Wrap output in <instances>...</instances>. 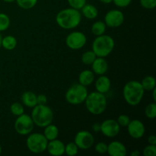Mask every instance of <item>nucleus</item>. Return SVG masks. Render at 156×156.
<instances>
[{
	"label": "nucleus",
	"mask_w": 156,
	"mask_h": 156,
	"mask_svg": "<svg viewBox=\"0 0 156 156\" xmlns=\"http://www.w3.org/2000/svg\"><path fill=\"white\" fill-rule=\"evenodd\" d=\"M30 117L34 125L38 127L44 128L52 123L54 115L53 110L47 105H37L33 108Z\"/></svg>",
	"instance_id": "obj_4"
},
{
	"label": "nucleus",
	"mask_w": 156,
	"mask_h": 156,
	"mask_svg": "<svg viewBox=\"0 0 156 156\" xmlns=\"http://www.w3.org/2000/svg\"><path fill=\"white\" fill-rule=\"evenodd\" d=\"M155 94H156V88H155L153 90H152V97H153L154 101H156V95H155Z\"/></svg>",
	"instance_id": "obj_42"
},
{
	"label": "nucleus",
	"mask_w": 156,
	"mask_h": 156,
	"mask_svg": "<svg viewBox=\"0 0 156 156\" xmlns=\"http://www.w3.org/2000/svg\"><path fill=\"white\" fill-rule=\"evenodd\" d=\"M82 21V13L79 10L68 8L59 11L56 16L58 25L65 30H71L79 25Z\"/></svg>",
	"instance_id": "obj_1"
},
{
	"label": "nucleus",
	"mask_w": 156,
	"mask_h": 156,
	"mask_svg": "<svg viewBox=\"0 0 156 156\" xmlns=\"http://www.w3.org/2000/svg\"><path fill=\"white\" fill-rule=\"evenodd\" d=\"M145 90L141 82L138 81H129L124 85L123 96L125 101L130 106H136L142 101L144 96Z\"/></svg>",
	"instance_id": "obj_2"
},
{
	"label": "nucleus",
	"mask_w": 156,
	"mask_h": 156,
	"mask_svg": "<svg viewBox=\"0 0 156 156\" xmlns=\"http://www.w3.org/2000/svg\"><path fill=\"white\" fill-rule=\"evenodd\" d=\"M95 151L99 154H105L108 151V145L104 142H100L95 146Z\"/></svg>",
	"instance_id": "obj_35"
},
{
	"label": "nucleus",
	"mask_w": 156,
	"mask_h": 156,
	"mask_svg": "<svg viewBox=\"0 0 156 156\" xmlns=\"http://www.w3.org/2000/svg\"><path fill=\"white\" fill-rule=\"evenodd\" d=\"M113 2L119 8H126L130 5L132 0H113Z\"/></svg>",
	"instance_id": "obj_36"
},
{
	"label": "nucleus",
	"mask_w": 156,
	"mask_h": 156,
	"mask_svg": "<svg viewBox=\"0 0 156 156\" xmlns=\"http://www.w3.org/2000/svg\"><path fill=\"white\" fill-rule=\"evenodd\" d=\"M87 42V37L84 33L81 31L71 32L66 39L67 47L71 50H77L82 49Z\"/></svg>",
	"instance_id": "obj_9"
},
{
	"label": "nucleus",
	"mask_w": 156,
	"mask_h": 156,
	"mask_svg": "<svg viewBox=\"0 0 156 156\" xmlns=\"http://www.w3.org/2000/svg\"><path fill=\"white\" fill-rule=\"evenodd\" d=\"M141 85L145 91H152L156 86L155 77L152 76H147L142 80Z\"/></svg>",
	"instance_id": "obj_24"
},
{
	"label": "nucleus",
	"mask_w": 156,
	"mask_h": 156,
	"mask_svg": "<svg viewBox=\"0 0 156 156\" xmlns=\"http://www.w3.org/2000/svg\"><path fill=\"white\" fill-rule=\"evenodd\" d=\"M131 156H140V152H139L138 150H134L132 152L130 153Z\"/></svg>",
	"instance_id": "obj_40"
},
{
	"label": "nucleus",
	"mask_w": 156,
	"mask_h": 156,
	"mask_svg": "<svg viewBox=\"0 0 156 156\" xmlns=\"http://www.w3.org/2000/svg\"><path fill=\"white\" fill-rule=\"evenodd\" d=\"M2 1H4L5 2H8V3H12V2H15V0H2Z\"/></svg>",
	"instance_id": "obj_43"
},
{
	"label": "nucleus",
	"mask_w": 156,
	"mask_h": 156,
	"mask_svg": "<svg viewBox=\"0 0 156 156\" xmlns=\"http://www.w3.org/2000/svg\"><path fill=\"white\" fill-rule=\"evenodd\" d=\"M47 150L50 155L61 156L65 153V144L57 139L48 141Z\"/></svg>",
	"instance_id": "obj_14"
},
{
	"label": "nucleus",
	"mask_w": 156,
	"mask_h": 156,
	"mask_svg": "<svg viewBox=\"0 0 156 156\" xmlns=\"http://www.w3.org/2000/svg\"><path fill=\"white\" fill-rule=\"evenodd\" d=\"M1 153H2V147L1 146H0V155H1Z\"/></svg>",
	"instance_id": "obj_45"
},
{
	"label": "nucleus",
	"mask_w": 156,
	"mask_h": 156,
	"mask_svg": "<svg viewBox=\"0 0 156 156\" xmlns=\"http://www.w3.org/2000/svg\"><path fill=\"white\" fill-rule=\"evenodd\" d=\"M111 82L109 78L105 75H101L95 82L96 91L102 94H106L111 89Z\"/></svg>",
	"instance_id": "obj_17"
},
{
	"label": "nucleus",
	"mask_w": 156,
	"mask_h": 156,
	"mask_svg": "<svg viewBox=\"0 0 156 156\" xmlns=\"http://www.w3.org/2000/svg\"><path fill=\"white\" fill-rule=\"evenodd\" d=\"M97 56L95 55V53L93 52V50H88V51H85V53L82 54V62H83L85 65L86 66H90L92 64V62H94V59H96Z\"/></svg>",
	"instance_id": "obj_25"
},
{
	"label": "nucleus",
	"mask_w": 156,
	"mask_h": 156,
	"mask_svg": "<svg viewBox=\"0 0 156 156\" xmlns=\"http://www.w3.org/2000/svg\"><path fill=\"white\" fill-rule=\"evenodd\" d=\"M10 24V18L6 14L0 13V32L7 30Z\"/></svg>",
	"instance_id": "obj_28"
},
{
	"label": "nucleus",
	"mask_w": 156,
	"mask_h": 156,
	"mask_svg": "<svg viewBox=\"0 0 156 156\" xmlns=\"http://www.w3.org/2000/svg\"><path fill=\"white\" fill-rule=\"evenodd\" d=\"M143 154L144 156H155L156 155V146L155 145H149L143 149Z\"/></svg>",
	"instance_id": "obj_33"
},
{
	"label": "nucleus",
	"mask_w": 156,
	"mask_h": 156,
	"mask_svg": "<svg viewBox=\"0 0 156 156\" xmlns=\"http://www.w3.org/2000/svg\"><path fill=\"white\" fill-rule=\"evenodd\" d=\"M44 135L48 141L56 140L59 136V129L56 125L50 123L44 127Z\"/></svg>",
	"instance_id": "obj_21"
},
{
	"label": "nucleus",
	"mask_w": 156,
	"mask_h": 156,
	"mask_svg": "<svg viewBox=\"0 0 156 156\" xmlns=\"http://www.w3.org/2000/svg\"><path fill=\"white\" fill-rule=\"evenodd\" d=\"M107 152L111 156H125L127 153V149L121 142L113 141L108 145Z\"/></svg>",
	"instance_id": "obj_15"
},
{
	"label": "nucleus",
	"mask_w": 156,
	"mask_h": 156,
	"mask_svg": "<svg viewBox=\"0 0 156 156\" xmlns=\"http://www.w3.org/2000/svg\"><path fill=\"white\" fill-rule=\"evenodd\" d=\"M17 133L21 136L29 135L34 128V123L31 117L26 114H23L18 116L14 125Z\"/></svg>",
	"instance_id": "obj_8"
},
{
	"label": "nucleus",
	"mask_w": 156,
	"mask_h": 156,
	"mask_svg": "<svg viewBox=\"0 0 156 156\" xmlns=\"http://www.w3.org/2000/svg\"><path fill=\"white\" fill-rule=\"evenodd\" d=\"M0 86H1V80H0Z\"/></svg>",
	"instance_id": "obj_46"
},
{
	"label": "nucleus",
	"mask_w": 156,
	"mask_h": 156,
	"mask_svg": "<svg viewBox=\"0 0 156 156\" xmlns=\"http://www.w3.org/2000/svg\"><path fill=\"white\" fill-rule=\"evenodd\" d=\"M148 143L149 145H155L156 146V136L155 135H151L148 137Z\"/></svg>",
	"instance_id": "obj_38"
},
{
	"label": "nucleus",
	"mask_w": 156,
	"mask_h": 156,
	"mask_svg": "<svg viewBox=\"0 0 156 156\" xmlns=\"http://www.w3.org/2000/svg\"><path fill=\"white\" fill-rule=\"evenodd\" d=\"M74 143L79 149L86 150L94 145V138L91 133L87 130H81L76 133Z\"/></svg>",
	"instance_id": "obj_10"
},
{
	"label": "nucleus",
	"mask_w": 156,
	"mask_h": 156,
	"mask_svg": "<svg viewBox=\"0 0 156 156\" xmlns=\"http://www.w3.org/2000/svg\"><path fill=\"white\" fill-rule=\"evenodd\" d=\"M92 130L94 133H99L101 132V123H95L93 124L92 126Z\"/></svg>",
	"instance_id": "obj_39"
},
{
	"label": "nucleus",
	"mask_w": 156,
	"mask_h": 156,
	"mask_svg": "<svg viewBox=\"0 0 156 156\" xmlns=\"http://www.w3.org/2000/svg\"><path fill=\"white\" fill-rule=\"evenodd\" d=\"M115 42L112 37L102 34L98 36L92 43V50L97 57H104L109 56L114 50Z\"/></svg>",
	"instance_id": "obj_5"
},
{
	"label": "nucleus",
	"mask_w": 156,
	"mask_h": 156,
	"mask_svg": "<svg viewBox=\"0 0 156 156\" xmlns=\"http://www.w3.org/2000/svg\"><path fill=\"white\" fill-rule=\"evenodd\" d=\"M20 8L24 10H28L34 7L38 0H15Z\"/></svg>",
	"instance_id": "obj_26"
},
{
	"label": "nucleus",
	"mask_w": 156,
	"mask_h": 156,
	"mask_svg": "<svg viewBox=\"0 0 156 156\" xmlns=\"http://www.w3.org/2000/svg\"><path fill=\"white\" fill-rule=\"evenodd\" d=\"M140 5L146 9H153L156 6V0H140Z\"/></svg>",
	"instance_id": "obj_34"
},
{
	"label": "nucleus",
	"mask_w": 156,
	"mask_h": 156,
	"mask_svg": "<svg viewBox=\"0 0 156 156\" xmlns=\"http://www.w3.org/2000/svg\"><path fill=\"white\" fill-rule=\"evenodd\" d=\"M107 25L105 24V21H98L94 22L91 26V33L94 35V36H101L102 34H105V31H106Z\"/></svg>",
	"instance_id": "obj_23"
},
{
	"label": "nucleus",
	"mask_w": 156,
	"mask_h": 156,
	"mask_svg": "<svg viewBox=\"0 0 156 156\" xmlns=\"http://www.w3.org/2000/svg\"><path fill=\"white\" fill-rule=\"evenodd\" d=\"M21 100L22 104L26 107L32 108L36 106L37 105V94L32 91H25L22 94L21 98Z\"/></svg>",
	"instance_id": "obj_19"
},
{
	"label": "nucleus",
	"mask_w": 156,
	"mask_h": 156,
	"mask_svg": "<svg viewBox=\"0 0 156 156\" xmlns=\"http://www.w3.org/2000/svg\"><path fill=\"white\" fill-rule=\"evenodd\" d=\"M145 114L149 119H155L156 117V105L151 103L146 106L145 109Z\"/></svg>",
	"instance_id": "obj_30"
},
{
	"label": "nucleus",
	"mask_w": 156,
	"mask_h": 156,
	"mask_svg": "<svg viewBox=\"0 0 156 156\" xmlns=\"http://www.w3.org/2000/svg\"><path fill=\"white\" fill-rule=\"evenodd\" d=\"M120 131V126L115 120L107 119L101 123V132L108 138H114L117 136Z\"/></svg>",
	"instance_id": "obj_12"
},
{
	"label": "nucleus",
	"mask_w": 156,
	"mask_h": 156,
	"mask_svg": "<svg viewBox=\"0 0 156 156\" xmlns=\"http://www.w3.org/2000/svg\"><path fill=\"white\" fill-rule=\"evenodd\" d=\"M125 17L123 12L117 9H112L107 12L105 16V23L107 27H118L124 22Z\"/></svg>",
	"instance_id": "obj_11"
},
{
	"label": "nucleus",
	"mask_w": 156,
	"mask_h": 156,
	"mask_svg": "<svg viewBox=\"0 0 156 156\" xmlns=\"http://www.w3.org/2000/svg\"><path fill=\"white\" fill-rule=\"evenodd\" d=\"M17 40L16 38L12 35H8L2 40V46L3 48L7 50H12L16 47Z\"/></svg>",
	"instance_id": "obj_22"
},
{
	"label": "nucleus",
	"mask_w": 156,
	"mask_h": 156,
	"mask_svg": "<svg viewBox=\"0 0 156 156\" xmlns=\"http://www.w3.org/2000/svg\"><path fill=\"white\" fill-rule=\"evenodd\" d=\"M94 81V73L92 70L85 69L79 74V83L84 86L91 85Z\"/></svg>",
	"instance_id": "obj_18"
},
{
	"label": "nucleus",
	"mask_w": 156,
	"mask_h": 156,
	"mask_svg": "<svg viewBox=\"0 0 156 156\" xmlns=\"http://www.w3.org/2000/svg\"><path fill=\"white\" fill-rule=\"evenodd\" d=\"M48 140L44 134L39 133H30L26 140V146L30 152L40 154L47 150Z\"/></svg>",
	"instance_id": "obj_7"
},
{
	"label": "nucleus",
	"mask_w": 156,
	"mask_h": 156,
	"mask_svg": "<svg viewBox=\"0 0 156 156\" xmlns=\"http://www.w3.org/2000/svg\"><path fill=\"white\" fill-rule=\"evenodd\" d=\"M130 118L129 117V116L126 115V114H121V115L117 117V123L122 127H126L128 126V124L130 122Z\"/></svg>",
	"instance_id": "obj_32"
},
{
	"label": "nucleus",
	"mask_w": 156,
	"mask_h": 156,
	"mask_svg": "<svg viewBox=\"0 0 156 156\" xmlns=\"http://www.w3.org/2000/svg\"><path fill=\"white\" fill-rule=\"evenodd\" d=\"M99 1L104 4H111V2H113V0H99Z\"/></svg>",
	"instance_id": "obj_41"
},
{
	"label": "nucleus",
	"mask_w": 156,
	"mask_h": 156,
	"mask_svg": "<svg viewBox=\"0 0 156 156\" xmlns=\"http://www.w3.org/2000/svg\"><path fill=\"white\" fill-rule=\"evenodd\" d=\"M127 127L128 133L134 140H140L146 133V127L142 121L139 120H130Z\"/></svg>",
	"instance_id": "obj_13"
},
{
	"label": "nucleus",
	"mask_w": 156,
	"mask_h": 156,
	"mask_svg": "<svg viewBox=\"0 0 156 156\" xmlns=\"http://www.w3.org/2000/svg\"><path fill=\"white\" fill-rule=\"evenodd\" d=\"M91 66L93 73L98 76L105 75L108 70V61L104 57H96Z\"/></svg>",
	"instance_id": "obj_16"
},
{
	"label": "nucleus",
	"mask_w": 156,
	"mask_h": 156,
	"mask_svg": "<svg viewBox=\"0 0 156 156\" xmlns=\"http://www.w3.org/2000/svg\"><path fill=\"white\" fill-rule=\"evenodd\" d=\"M82 14L85 18L88 19H94L98 15V10L94 5L91 4H85L82 8Z\"/></svg>",
	"instance_id": "obj_20"
},
{
	"label": "nucleus",
	"mask_w": 156,
	"mask_h": 156,
	"mask_svg": "<svg viewBox=\"0 0 156 156\" xmlns=\"http://www.w3.org/2000/svg\"><path fill=\"white\" fill-rule=\"evenodd\" d=\"M71 8L77 10H81L82 8L86 4L87 0H67Z\"/></svg>",
	"instance_id": "obj_31"
},
{
	"label": "nucleus",
	"mask_w": 156,
	"mask_h": 156,
	"mask_svg": "<svg viewBox=\"0 0 156 156\" xmlns=\"http://www.w3.org/2000/svg\"><path fill=\"white\" fill-rule=\"evenodd\" d=\"M79 148L74 142L69 143L65 146V153L69 156H74L79 152Z\"/></svg>",
	"instance_id": "obj_29"
},
{
	"label": "nucleus",
	"mask_w": 156,
	"mask_h": 156,
	"mask_svg": "<svg viewBox=\"0 0 156 156\" xmlns=\"http://www.w3.org/2000/svg\"><path fill=\"white\" fill-rule=\"evenodd\" d=\"M84 103L88 112L93 115L102 114L106 111L108 106L106 96L97 91L88 94Z\"/></svg>",
	"instance_id": "obj_3"
},
{
	"label": "nucleus",
	"mask_w": 156,
	"mask_h": 156,
	"mask_svg": "<svg viewBox=\"0 0 156 156\" xmlns=\"http://www.w3.org/2000/svg\"><path fill=\"white\" fill-rule=\"evenodd\" d=\"M47 102V98L45 94H41L37 95V105H46Z\"/></svg>",
	"instance_id": "obj_37"
},
{
	"label": "nucleus",
	"mask_w": 156,
	"mask_h": 156,
	"mask_svg": "<svg viewBox=\"0 0 156 156\" xmlns=\"http://www.w3.org/2000/svg\"><path fill=\"white\" fill-rule=\"evenodd\" d=\"M88 94V91L86 86H84L80 83H76L69 88L65 98L66 101L70 105H79L85 102Z\"/></svg>",
	"instance_id": "obj_6"
},
{
	"label": "nucleus",
	"mask_w": 156,
	"mask_h": 156,
	"mask_svg": "<svg viewBox=\"0 0 156 156\" xmlns=\"http://www.w3.org/2000/svg\"><path fill=\"white\" fill-rule=\"evenodd\" d=\"M10 111L13 115L18 117L24 113V105L19 102H15L11 105Z\"/></svg>",
	"instance_id": "obj_27"
},
{
	"label": "nucleus",
	"mask_w": 156,
	"mask_h": 156,
	"mask_svg": "<svg viewBox=\"0 0 156 156\" xmlns=\"http://www.w3.org/2000/svg\"><path fill=\"white\" fill-rule=\"evenodd\" d=\"M2 37L1 33H0V47H1L2 46Z\"/></svg>",
	"instance_id": "obj_44"
}]
</instances>
